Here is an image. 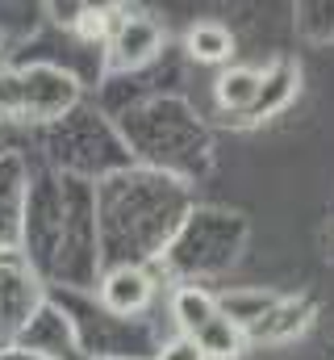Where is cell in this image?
<instances>
[{
	"label": "cell",
	"instance_id": "8",
	"mask_svg": "<svg viewBox=\"0 0 334 360\" xmlns=\"http://www.w3.org/2000/svg\"><path fill=\"white\" fill-rule=\"evenodd\" d=\"M109 17H113V8H80L76 30H80L88 42H96V38H105V34H109Z\"/></svg>",
	"mask_w": 334,
	"mask_h": 360
},
{
	"label": "cell",
	"instance_id": "4",
	"mask_svg": "<svg viewBox=\"0 0 334 360\" xmlns=\"http://www.w3.org/2000/svg\"><path fill=\"white\" fill-rule=\"evenodd\" d=\"M196 340V348L205 352V360H230L243 352V327L234 323V319H226L222 310L192 335Z\"/></svg>",
	"mask_w": 334,
	"mask_h": 360
},
{
	"label": "cell",
	"instance_id": "7",
	"mask_svg": "<svg viewBox=\"0 0 334 360\" xmlns=\"http://www.w3.org/2000/svg\"><path fill=\"white\" fill-rule=\"evenodd\" d=\"M25 109V80L17 72H0V113Z\"/></svg>",
	"mask_w": 334,
	"mask_h": 360
},
{
	"label": "cell",
	"instance_id": "6",
	"mask_svg": "<svg viewBox=\"0 0 334 360\" xmlns=\"http://www.w3.org/2000/svg\"><path fill=\"white\" fill-rule=\"evenodd\" d=\"M171 314H175V323H180V331H184V335H196V331L218 314V297H213V293H205V289H196V285H188V289H180V293H175Z\"/></svg>",
	"mask_w": 334,
	"mask_h": 360
},
{
	"label": "cell",
	"instance_id": "5",
	"mask_svg": "<svg viewBox=\"0 0 334 360\" xmlns=\"http://www.w3.org/2000/svg\"><path fill=\"white\" fill-rule=\"evenodd\" d=\"M188 55L196 63H226L234 55V34L222 21H196L188 30Z\"/></svg>",
	"mask_w": 334,
	"mask_h": 360
},
{
	"label": "cell",
	"instance_id": "3",
	"mask_svg": "<svg viewBox=\"0 0 334 360\" xmlns=\"http://www.w3.org/2000/svg\"><path fill=\"white\" fill-rule=\"evenodd\" d=\"M213 92H218L222 109H255L263 101V76L255 68H230L218 76Z\"/></svg>",
	"mask_w": 334,
	"mask_h": 360
},
{
	"label": "cell",
	"instance_id": "1",
	"mask_svg": "<svg viewBox=\"0 0 334 360\" xmlns=\"http://www.w3.org/2000/svg\"><path fill=\"white\" fill-rule=\"evenodd\" d=\"M151 297H155V285H151V276L142 269H113L105 276V285H100V302L113 310V314H138V310H147L151 306Z\"/></svg>",
	"mask_w": 334,
	"mask_h": 360
},
{
	"label": "cell",
	"instance_id": "2",
	"mask_svg": "<svg viewBox=\"0 0 334 360\" xmlns=\"http://www.w3.org/2000/svg\"><path fill=\"white\" fill-rule=\"evenodd\" d=\"M113 46H117V63L138 68V63H147L159 51V25L151 17H126Z\"/></svg>",
	"mask_w": 334,
	"mask_h": 360
},
{
	"label": "cell",
	"instance_id": "9",
	"mask_svg": "<svg viewBox=\"0 0 334 360\" xmlns=\"http://www.w3.org/2000/svg\"><path fill=\"white\" fill-rule=\"evenodd\" d=\"M155 360H205V352L196 348V340H192V335H175L171 344L159 348V356H155Z\"/></svg>",
	"mask_w": 334,
	"mask_h": 360
}]
</instances>
